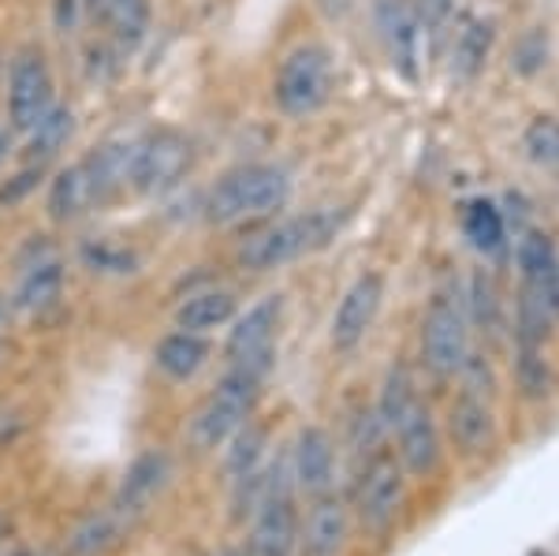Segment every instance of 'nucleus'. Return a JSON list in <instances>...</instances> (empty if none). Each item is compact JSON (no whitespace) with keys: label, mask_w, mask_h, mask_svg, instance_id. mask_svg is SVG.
I'll list each match as a JSON object with an SVG mask.
<instances>
[{"label":"nucleus","mask_w":559,"mask_h":556,"mask_svg":"<svg viewBox=\"0 0 559 556\" xmlns=\"http://www.w3.org/2000/svg\"><path fill=\"white\" fill-rule=\"evenodd\" d=\"M448 434H452V441L463 456H485L496 441V418L489 403L466 389L448 411Z\"/></svg>","instance_id":"nucleus-16"},{"label":"nucleus","mask_w":559,"mask_h":556,"mask_svg":"<svg viewBox=\"0 0 559 556\" xmlns=\"http://www.w3.org/2000/svg\"><path fill=\"white\" fill-rule=\"evenodd\" d=\"M131 523L134 519L123 516L120 508H105V512L86 516L68 537V556H108L128 537Z\"/></svg>","instance_id":"nucleus-17"},{"label":"nucleus","mask_w":559,"mask_h":556,"mask_svg":"<svg viewBox=\"0 0 559 556\" xmlns=\"http://www.w3.org/2000/svg\"><path fill=\"white\" fill-rule=\"evenodd\" d=\"M489 45H492V26L489 23H471L455 42V71L459 75H477V68L485 64L489 57Z\"/></svg>","instance_id":"nucleus-29"},{"label":"nucleus","mask_w":559,"mask_h":556,"mask_svg":"<svg viewBox=\"0 0 559 556\" xmlns=\"http://www.w3.org/2000/svg\"><path fill=\"white\" fill-rule=\"evenodd\" d=\"M347 545V508L340 497H318L310 508L302 531H299V553L302 556H340Z\"/></svg>","instance_id":"nucleus-15"},{"label":"nucleus","mask_w":559,"mask_h":556,"mask_svg":"<svg viewBox=\"0 0 559 556\" xmlns=\"http://www.w3.org/2000/svg\"><path fill=\"white\" fill-rule=\"evenodd\" d=\"M392 434L400 441V463L403 471L414 474V478H426L440 468V434L437 423H432L429 407L421 400H414L407 411L392 423Z\"/></svg>","instance_id":"nucleus-12"},{"label":"nucleus","mask_w":559,"mask_h":556,"mask_svg":"<svg viewBox=\"0 0 559 556\" xmlns=\"http://www.w3.org/2000/svg\"><path fill=\"white\" fill-rule=\"evenodd\" d=\"M292 474H295V486L302 493H313V497H324L332 489V482H336V456H332V441L324 429L306 426L299 434Z\"/></svg>","instance_id":"nucleus-14"},{"label":"nucleus","mask_w":559,"mask_h":556,"mask_svg":"<svg viewBox=\"0 0 559 556\" xmlns=\"http://www.w3.org/2000/svg\"><path fill=\"white\" fill-rule=\"evenodd\" d=\"M384 299V281L381 273H362L340 299L336 314H332V347L336 352H355L362 344V336L373 326L377 310Z\"/></svg>","instance_id":"nucleus-11"},{"label":"nucleus","mask_w":559,"mask_h":556,"mask_svg":"<svg viewBox=\"0 0 559 556\" xmlns=\"http://www.w3.org/2000/svg\"><path fill=\"white\" fill-rule=\"evenodd\" d=\"M205 358H210V344H205V336L187 333V329L168 333L157 344V352H153V363H157V370L165 374L168 381H191L194 374L205 366Z\"/></svg>","instance_id":"nucleus-20"},{"label":"nucleus","mask_w":559,"mask_h":556,"mask_svg":"<svg viewBox=\"0 0 559 556\" xmlns=\"http://www.w3.org/2000/svg\"><path fill=\"white\" fill-rule=\"evenodd\" d=\"M403 497H407L403 463L384 452L373 456V460L366 463V471L358 474V486H355L358 519H362L373 534H388L403 512Z\"/></svg>","instance_id":"nucleus-7"},{"label":"nucleus","mask_w":559,"mask_h":556,"mask_svg":"<svg viewBox=\"0 0 559 556\" xmlns=\"http://www.w3.org/2000/svg\"><path fill=\"white\" fill-rule=\"evenodd\" d=\"M261 456H265V429L247 423L236 437H231L228 460H224L228 482H239V478H247V474L261 471Z\"/></svg>","instance_id":"nucleus-25"},{"label":"nucleus","mask_w":559,"mask_h":556,"mask_svg":"<svg viewBox=\"0 0 559 556\" xmlns=\"http://www.w3.org/2000/svg\"><path fill=\"white\" fill-rule=\"evenodd\" d=\"M261 381H265L261 374L231 366V370L224 374V381L216 385L213 397L198 407V415L191 423L194 448L213 452V448L228 445L231 437L250 423V415H254V403L261 397Z\"/></svg>","instance_id":"nucleus-3"},{"label":"nucleus","mask_w":559,"mask_h":556,"mask_svg":"<svg viewBox=\"0 0 559 556\" xmlns=\"http://www.w3.org/2000/svg\"><path fill=\"white\" fill-rule=\"evenodd\" d=\"M332 86V60L321 45H299L284 57L276 71V105L287 116H310L329 102Z\"/></svg>","instance_id":"nucleus-5"},{"label":"nucleus","mask_w":559,"mask_h":556,"mask_svg":"<svg viewBox=\"0 0 559 556\" xmlns=\"http://www.w3.org/2000/svg\"><path fill=\"white\" fill-rule=\"evenodd\" d=\"M60 288H64V265L57 258H38V262L23 269L12 307L20 314H41L60 299Z\"/></svg>","instance_id":"nucleus-18"},{"label":"nucleus","mask_w":559,"mask_h":556,"mask_svg":"<svg viewBox=\"0 0 559 556\" xmlns=\"http://www.w3.org/2000/svg\"><path fill=\"white\" fill-rule=\"evenodd\" d=\"M295 549H299V512L287 482V463H276L273 471H265V500L254 512L247 556H295Z\"/></svg>","instance_id":"nucleus-4"},{"label":"nucleus","mask_w":559,"mask_h":556,"mask_svg":"<svg viewBox=\"0 0 559 556\" xmlns=\"http://www.w3.org/2000/svg\"><path fill=\"white\" fill-rule=\"evenodd\" d=\"M466 236L474 239V247H481V250H496L503 244V217H500V210H496L492 202H485V199H477L466 205Z\"/></svg>","instance_id":"nucleus-28"},{"label":"nucleus","mask_w":559,"mask_h":556,"mask_svg":"<svg viewBox=\"0 0 559 556\" xmlns=\"http://www.w3.org/2000/svg\"><path fill=\"white\" fill-rule=\"evenodd\" d=\"M102 20L108 23V34L123 52L139 49L150 31V0H105Z\"/></svg>","instance_id":"nucleus-24"},{"label":"nucleus","mask_w":559,"mask_h":556,"mask_svg":"<svg viewBox=\"0 0 559 556\" xmlns=\"http://www.w3.org/2000/svg\"><path fill=\"white\" fill-rule=\"evenodd\" d=\"M552 262H556V250L545 236H537V232H530V236L519 244V265H522L526 284H537L540 276L552 269Z\"/></svg>","instance_id":"nucleus-33"},{"label":"nucleus","mask_w":559,"mask_h":556,"mask_svg":"<svg viewBox=\"0 0 559 556\" xmlns=\"http://www.w3.org/2000/svg\"><path fill=\"white\" fill-rule=\"evenodd\" d=\"M448 4H452V0H421V8H426L429 20H440V15L448 12Z\"/></svg>","instance_id":"nucleus-37"},{"label":"nucleus","mask_w":559,"mask_h":556,"mask_svg":"<svg viewBox=\"0 0 559 556\" xmlns=\"http://www.w3.org/2000/svg\"><path fill=\"white\" fill-rule=\"evenodd\" d=\"M336 228H340L336 213H306V217L269 224V228L254 232V236H247L239 244V265L254 269V273L287 265V262H295V258L329 244V239L336 236Z\"/></svg>","instance_id":"nucleus-2"},{"label":"nucleus","mask_w":559,"mask_h":556,"mask_svg":"<svg viewBox=\"0 0 559 556\" xmlns=\"http://www.w3.org/2000/svg\"><path fill=\"white\" fill-rule=\"evenodd\" d=\"M545 52H548L545 38H540V34H530V38H522L519 49H515V68L519 71H534L540 60H545Z\"/></svg>","instance_id":"nucleus-34"},{"label":"nucleus","mask_w":559,"mask_h":556,"mask_svg":"<svg viewBox=\"0 0 559 556\" xmlns=\"http://www.w3.org/2000/svg\"><path fill=\"white\" fill-rule=\"evenodd\" d=\"M71 128H75V116H71V109H49L31 131H26L31 134V157L45 161V157L60 154L64 142L71 139Z\"/></svg>","instance_id":"nucleus-26"},{"label":"nucleus","mask_w":559,"mask_h":556,"mask_svg":"<svg viewBox=\"0 0 559 556\" xmlns=\"http://www.w3.org/2000/svg\"><path fill=\"white\" fill-rule=\"evenodd\" d=\"M414 400H418V392H414L411 370L407 366H392L384 378V389H381V411H377V418L384 423V429H392V423L411 407Z\"/></svg>","instance_id":"nucleus-27"},{"label":"nucleus","mask_w":559,"mask_h":556,"mask_svg":"<svg viewBox=\"0 0 559 556\" xmlns=\"http://www.w3.org/2000/svg\"><path fill=\"white\" fill-rule=\"evenodd\" d=\"M0 534H4V516H0Z\"/></svg>","instance_id":"nucleus-39"},{"label":"nucleus","mask_w":559,"mask_h":556,"mask_svg":"<svg viewBox=\"0 0 559 556\" xmlns=\"http://www.w3.org/2000/svg\"><path fill=\"white\" fill-rule=\"evenodd\" d=\"M187 165H191V142L179 131H153L146 142L134 150L131 184L142 194H165L183 179Z\"/></svg>","instance_id":"nucleus-10"},{"label":"nucleus","mask_w":559,"mask_h":556,"mask_svg":"<svg viewBox=\"0 0 559 556\" xmlns=\"http://www.w3.org/2000/svg\"><path fill=\"white\" fill-rule=\"evenodd\" d=\"M530 288H537L540 292V299H545V307H548V314L559 321V258L552 262V269H548L545 276H540L537 284H530Z\"/></svg>","instance_id":"nucleus-35"},{"label":"nucleus","mask_w":559,"mask_h":556,"mask_svg":"<svg viewBox=\"0 0 559 556\" xmlns=\"http://www.w3.org/2000/svg\"><path fill=\"white\" fill-rule=\"evenodd\" d=\"M224 556H242V553H224Z\"/></svg>","instance_id":"nucleus-40"},{"label":"nucleus","mask_w":559,"mask_h":556,"mask_svg":"<svg viewBox=\"0 0 559 556\" xmlns=\"http://www.w3.org/2000/svg\"><path fill=\"white\" fill-rule=\"evenodd\" d=\"M52 109V75L49 60L38 45H23L8 71V120L15 131H31Z\"/></svg>","instance_id":"nucleus-8"},{"label":"nucleus","mask_w":559,"mask_h":556,"mask_svg":"<svg viewBox=\"0 0 559 556\" xmlns=\"http://www.w3.org/2000/svg\"><path fill=\"white\" fill-rule=\"evenodd\" d=\"M526 150L537 165H556L559 161V120L552 116H537L526 128Z\"/></svg>","instance_id":"nucleus-32"},{"label":"nucleus","mask_w":559,"mask_h":556,"mask_svg":"<svg viewBox=\"0 0 559 556\" xmlns=\"http://www.w3.org/2000/svg\"><path fill=\"white\" fill-rule=\"evenodd\" d=\"M134 150L139 146H123V142H108L97 150L94 157H86V173L94 179L97 202H105L108 194H116L123 184H131V168H134Z\"/></svg>","instance_id":"nucleus-23"},{"label":"nucleus","mask_w":559,"mask_h":556,"mask_svg":"<svg viewBox=\"0 0 559 556\" xmlns=\"http://www.w3.org/2000/svg\"><path fill=\"white\" fill-rule=\"evenodd\" d=\"M97 202V191H94V179H90L86 165L79 161V165L64 168L57 179H52L49 187V217L52 221H75L83 217L90 205Z\"/></svg>","instance_id":"nucleus-22"},{"label":"nucleus","mask_w":559,"mask_h":556,"mask_svg":"<svg viewBox=\"0 0 559 556\" xmlns=\"http://www.w3.org/2000/svg\"><path fill=\"white\" fill-rule=\"evenodd\" d=\"M4 321H8V303H4V295H0V329H4Z\"/></svg>","instance_id":"nucleus-38"},{"label":"nucleus","mask_w":559,"mask_h":556,"mask_svg":"<svg viewBox=\"0 0 559 556\" xmlns=\"http://www.w3.org/2000/svg\"><path fill=\"white\" fill-rule=\"evenodd\" d=\"M71 20H75V0H57V26L68 31Z\"/></svg>","instance_id":"nucleus-36"},{"label":"nucleus","mask_w":559,"mask_h":556,"mask_svg":"<svg viewBox=\"0 0 559 556\" xmlns=\"http://www.w3.org/2000/svg\"><path fill=\"white\" fill-rule=\"evenodd\" d=\"M471 310L474 321L485 329V333H500L503 318H500V295H496V284L489 276H474L471 284Z\"/></svg>","instance_id":"nucleus-31"},{"label":"nucleus","mask_w":559,"mask_h":556,"mask_svg":"<svg viewBox=\"0 0 559 556\" xmlns=\"http://www.w3.org/2000/svg\"><path fill=\"white\" fill-rule=\"evenodd\" d=\"M292 194V176L280 165H242L216 179L205 213L213 224H236L242 217H265L284 210Z\"/></svg>","instance_id":"nucleus-1"},{"label":"nucleus","mask_w":559,"mask_h":556,"mask_svg":"<svg viewBox=\"0 0 559 556\" xmlns=\"http://www.w3.org/2000/svg\"><path fill=\"white\" fill-rule=\"evenodd\" d=\"M515 378L519 389L526 392L530 400H545L552 392V374H548V363L540 358V347L522 344V352L515 358Z\"/></svg>","instance_id":"nucleus-30"},{"label":"nucleus","mask_w":559,"mask_h":556,"mask_svg":"<svg viewBox=\"0 0 559 556\" xmlns=\"http://www.w3.org/2000/svg\"><path fill=\"white\" fill-rule=\"evenodd\" d=\"M377 23H381V34L388 49H392L395 64L414 75V57H418V15H414V8L407 0H381Z\"/></svg>","instance_id":"nucleus-19"},{"label":"nucleus","mask_w":559,"mask_h":556,"mask_svg":"<svg viewBox=\"0 0 559 556\" xmlns=\"http://www.w3.org/2000/svg\"><path fill=\"white\" fill-rule=\"evenodd\" d=\"M471 355V333H466V310L455 295L440 292L429 303L421 321V358L437 378H455Z\"/></svg>","instance_id":"nucleus-6"},{"label":"nucleus","mask_w":559,"mask_h":556,"mask_svg":"<svg viewBox=\"0 0 559 556\" xmlns=\"http://www.w3.org/2000/svg\"><path fill=\"white\" fill-rule=\"evenodd\" d=\"M236 318V295L210 288V292H194L179 303L176 310V329H187V333H210V329H221Z\"/></svg>","instance_id":"nucleus-21"},{"label":"nucleus","mask_w":559,"mask_h":556,"mask_svg":"<svg viewBox=\"0 0 559 556\" xmlns=\"http://www.w3.org/2000/svg\"><path fill=\"white\" fill-rule=\"evenodd\" d=\"M280 310H284L280 295H269V299L254 303L242 318H236V326H231V333H228V344H224V355H228L231 366L254 370L265 378L269 366H273Z\"/></svg>","instance_id":"nucleus-9"},{"label":"nucleus","mask_w":559,"mask_h":556,"mask_svg":"<svg viewBox=\"0 0 559 556\" xmlns=\"http://www.w3.org/2000/svg\"><path fill=\"white\" fill-rule=\"evenodd\" d=\"M168 478H173V460H168V452L150 448V452H142L128 468V474H123L112 508H120L128 519H139L153 500L160 497V489L168 486Z\"/></svg>","instance_id":"nucleus-13"}]
</instances>
